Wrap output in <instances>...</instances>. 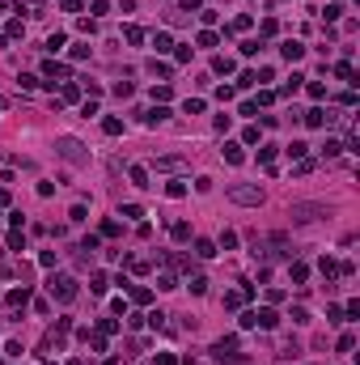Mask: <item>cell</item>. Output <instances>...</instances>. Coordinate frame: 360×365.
Masks as SVG:
<instances>
[{
	"label": "cell",
	"instance_id": "obj_13",
	"mask_svg": "<svg viewBox=\"0 0 360 365\" xmlns=\"http://www.w3.org/2000/svg\"><path fill=\"white\" fill-rule=\"evenodd\" d=\"M102 132H106V136H119V132H123V119H106Z\"/></svg>",
	"mask_w": 360,
	"mask_h": 365
},
{
	"label": "cell",
	"instance_id": "obj_6",
	"mask_svg": "<svg viewBox=\"0 0 360 365\" xmlns=\"http://www.w3.org/2000/svg\"><path fill=\"white\" fill-rule=\"evenodd\" d=\"M43 77L55 85V81H64V77H68V68H64V64H55V60H47V64H43Z\"/></svg>",
	"mask_w": 360,
	"mask_h": 365
},
{
	"label": "cell",
	"instance_id": "obj_25",
	"mask_svg": "<svg viewBox=\"0 0 360 365\" xmlns=\"http://www.w3.org/2000/svg\"><path fill=\"white\" fill-rule=\"evenodd\" d=\"M153 365H178V361L170 357V352H157V357H153Z\"/></svg>",
	"mask_w": 360,
	"mask_h": 365
},
{
	"label": "cell",
	"instance_id": "obj_21",
	"mask_svg": "<svg viewBox=\"0 0 360 365\" xmlns=\"http://www.w3.org/2000/svg\"><path fill=\"white\" fill-rule=\"evenodd\" d=\"M221 246H225V251H233V246H237V234L225 229V234H221Z\"/></svg>",
	"mask_w": 360,
	"mask_h": 365
},
{
	"label": "cell",
	"instance_id": "obj_11",
	"mask_svg": "<svg viewBox=\"0 0 360 365\" xmlns=\"http://www.w3.org/2000/svg\"><path fill=\"white\" fill-rule=\"evenodd\" d=\"M221 153H225V161H233V166H237V161H242V157H246V153H242V149H237V145H225Z\"/></svg>",
	"mask_w": 360,
	"mask_h": 365
},
{
	"label": "cell",
	"instance_id": "obj_7",
	"mask_svg": "<svg viewBox=\"0 0 360 365\" xmlns=\"http://www.w3.org/2000/svg\"><path fill=\"white\" fill-rule=\"evenodd\" d=\"M280 51H284V60H301V55H305V47L297 43V39H288V43L280 47Z\"/></svg>",
	"mask_w": 360,
	"mask_h": 365
},
{
	"label": "cell",
	"instance_id": "obj_4",
	"mask_svg": "<svg viewBox=\"0 0 360 365\" xmlns=\"http://www.w3.org/2000/svg\"><path fill=\"white\" fill-rule=\"evenodd\" d=\"M47 289H51V297H59V302H72V297H77V280L64 276V272L47 280Z\"/></svg>",
	"mask_w": 360,
	"mask_h": 365
},
{
	"label": "cell",
	"instance_id": "obj_5",
	"mask_svg": "<svg viewBox=\"0 0 360 365\" xmlns=\"http://www.w3.org/2000/svg\"><path fill=\"white\" fill-rule=\"evenodd\" d=\"M153 166H157L161 174H183V170L191 166V161H187V157H174V153H170V157H157Z\"/></svg>",
	"mask_w": 360,
	"mask_h": 365
},
{
	"label": "cell",
	"instance_id": "obj_26",
	"mask_svg": "<svg viewBox=\"0 0 360 365\" xmlns=\"http://www.w3.org/2000/svg\"><path fill=\"white\" fill-rule=\"evenodd\" d=\"M183 5V13H191V9H199V0H178Z\"/></svg>",
	"mask_w": 360,
	"mask_h": 365
},
{
	"label": "cell",
	"instance_id": "obj_24",
	"mask_svg": "<svg viewBox=\"0 0 360 365\" xmlns=\"http://www.w3.org/2000/svg\"><path fill=\"white\" fill-rule=\"evenodd\" d=\"M183 111H187V115H199V111H203V102H199V98H187V107H183Z\"/></svg>",
	"mask_w": 360,
	"mask_h": 365
},
{
	"label": "cell",
	"instance_id": "obj_17",
	"mask_svg": "<svg viewBox=\"0 0 360 365\" xmlns=\"http://www.w3.org/2000/svg\"><path fill=\"white\" fill-rule=\"evenodd\" d=\"M157 289H178V280H174L170 272H161V276H157Z\"/></svg>",
	"mask_w": 360,
	"mask_h": 365
},
{
	"label": "cell",
	"instance_id": "obj_16",
	"mask_svg": "<svg viewBox=\"0 0 360 365\" xmlns=\"http://www.w3.org/2000/svg\"><path fill=\"white\" fill-rule=\"evenodd\" d=\"M174 238H178V242L191 238V225H187V221H178V225H174Z\"/></svg>",
	"mask_w": 360,
	"mask_h": 365
},
{
	"label": "cell",
	"instance_id": "obj_19",
	"mask_svg": "<svg viewBox=\"0 0 360 365\" xmlns=\"http://www.w3.org/2000/svg\"><path fill=\"white\" fill-rule=\"evenodd\" d=\"M305 149H309V145H301V140H293V145H288V157H305Z\"/></svg>",
	"mask_w": 360,
	"mask_h": 365
},
{
	"label": "cell",
	"instance_id": "obj_12",
	"mask_svg": "<svg viewBox=\"0 0 360 365\" xmlns=\"http://www.w3.org/2000/svg\"><path fill=\"white\" fill-rule=\"evenodd\" d=\"M144 119H149V123H161V119H170V111H165V107H153Z\"/></svg>",
	"mask_w": 360,
	"mask_h": 365
},
{
	"label": "cell",
	"instance_id": "obj_2",
	"mask_svg": "<svg viewBox=\"0 0 360 365\" xmlns=\"http://www.w3.org/2000/svg\"><path fill=\"white\" fill-rule=\"evenodd\" d=\"M229 200L242 208H259L263 204V187L259 183H229Z\"/></svg>",
	"mask_w": 360,
	"mask_h": 365
},
{
	"label": "cell",
	"instance_id": "obj_22",
	"mask_svg": "<svg viewBox=\"0 0 360 365\" xmlns=\"http://www.w3.org/2000/svg\"><path fill=\"white\" fill-rule=\"evenodd\" d=\"M203 289H208V280H203V276H191V293H195V297H199Z\"/></svg>",
	"mask_w": 360,
	"mask_h": 365
},
{
	"label": "cell",
	"instance_id": "obj_18",
	"mask_svg": "<svg viewBox=\"0 0 360 365\" xmlns=\"http://www.w3.org/2000/svg\"><path fill=\"white\" fill-rule=\"evenodd\" d=\"M123 34H127V43H144V30H140V26H127Z\"/></svg>",
	"mask_w": 360,
	"mask_h": 365
},
{
	"label": "cell",
	"instance_id": "obj_15",
	"mask_svg": "<svg viewBox=\"0 0 360 365\" xmlns=\"http://www.w3.org/2000/svg\"><path fill=\"white\" fill-rule=\"evenodd\" d=\"M250 293V289H246ZM246 293H225V310H233V306H242V297H246Z\"/></svg>",
	"mask_w": 360,
	"mask_h": 365
},
{
	"label": "cell",
	"instance_id": "obj_27",
	"mask_svg": "<svg viewBox=\"0 0 360 365\" xmlns=\"http://www.w3.org/2000/svg\"><path fill=\"white\" fill-rule=\"evenodd\" d=\"M0 365H5V361H0Z\"/></svg>",
	"mask_w": 360,
	"mask_h": 365
},
{
	"label": "cell",
	"instance_id": "obj_8",
	"mask_svg": "<svg viewBox=\"0 0 360 365\" xmlns=\"http://www.w3.org/2000/svg\"><path fill=\"white\" fill-rule=\"evenodd\" d=\"M305 123H309V127H327V111H318V107L305 111Z\"/></svg>",
	"mask_w": 360,
	"mask_h": 365
},
{
	"label": "cell",
	"instance_id": "obj_1",
	"mask_svg": "<svg viewBox=\"0 0 360 365\" xmlns=\"http://www.w3.org/2000/svg\"><path fill=\"white\" fill-rule=\"evenodd\" d=\"M55 153L64 161H72V166H85V161H89V149L81 145L77 136H55Z\"/></svg>",
	"mask_w": 360,
	"mask_h": 365
},
{
	"label": "cell",
	"instance_id": "obj_10",
	"mask_svg": "<svg viewBox=\"0 0 360 365\" xmlns=\"http://www.w3.org/2000/svg\"><path fill=\"white\" fill-rule=\"evenodd\" d=\"M195 255H199V259H212V255H216V246H212L208 238H199V242H195Z\"/></svg>",
	"mask_w": 360,
	"mask_h": 365
},
{
	"label": "cell",
	"instance_id": "obj_20",
	"mask_svg": "<svg viewBox=\"0 0 360 365\" xmlns=\"http://www.w3.org/2000/svg\"><path fill=\"white\" fill-rule=\"evenodd\" d=\"M26 302H30V293H26V289H21V293H9V306H26Z\"/></svg>",
	"mask_w": 360,
	"mask_h": 365
},
{
	"label": "cell",
	"instance_id": "obj_3",
	"mask_svg": "<svg viewBox=\"0 0 360 365\" xmlns=\"http://www.w3.org/2000/svg\"><path fill=\"white\" fill-rule=\"evenodd\" d=\"M288 217H293V221H301V225H309V221L331 217V208H327V204H293V208H288Z\"/></svg>",
	"mask_w": 360,
	"mask_h": 365
},
{
	"label": "cell",
	"instance_id": "obj_9",
	"mask_svg": "<svg viewBox=\"0 0 360 365\" xmlns=\"http://www.w3.org/2000/svg\"><path fill=\"white\" fill-rule=\"evenodd\" d=\"M131 183H136V187H153V183H149V170H144V166H131Z\"/></svg>",
	"mask_w": 360,
	"mask_h": 365
},
{
	"label": "cell",
	"instance_id": "obj_14",
	"mask_svg": "<svg viewBox=\"0 0 360 365\" xmlns=\"http://www.w3.org/2000/svg\"><path fill=\"white\" fill-rule=\"evenodd\" d=\"M212 68H216V73H233V60H229V55H216Z\"/></svg>",
	"mask_w": 360,
	"mask_h": 365
},
{
	"label": "cell",
	"instance_id": "obj_23",
	"mask_svg": "<svg viewBox=\"0 0 360 365\" xmlns=\"http://www.w3.org/2000/svg\"><path fill=\"white\" fill-rule=\"evenodd\" d=\"M305 276H309V268H305V263H293V280H297V285H301Z\"/></svg>",
	"mask_w": 360,
	"mask_h": 365
}]
</instances>
